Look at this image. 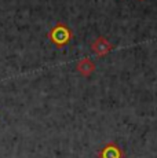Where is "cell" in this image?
<instances>
[{
  "label": "cell",
  "mask_w": 157,
  "mask_h": 158,
  "mask_svg": "<svg viewBox=\"0 0 157 158\" xmlns=\"http://www.w3.org/2000/svg\"><path fill=\"white\" fill-rule=\"evenodd\" d=\"M72 36H73L72 35V30L69 29L66 25H63V23L57 25L50 33L51 41H53L57 47H63L65 44H68L69 41H70Z\"/></svg>",
  "instance_id": "1"
},
{
  "label": "cell",
  "mask_w": 157,
  "mask_h": 158,
  "mask_svg": "<svg viewBox=\"0 0 157 158\" xmlns=\"http://www.w3.org/2000/svg\"><path fill=\"white\" fill-rule=\"evenodd\" d=\"M113 48H114V45L112 44L106 37H104V36L96 37L95 40L92 41V44H91V50L94 51V54L96 56H99V58L106 56L108 54L113 50Z\"/></svg>",
  "instance_id": "2"
},
{
  "label": "cell",
  "mask_w": 157,
  "mask_h": 158,
  "mask_svg": "<svg viewBox=\"0 0 157 158\" xmlns=\"http://www.w3.org/2000/svg\"><path fill=\"white\" fill-rule=\"evenodd\" d=\"M124 151L117 143L109 142L98 151V158H124Z\"/></svg>",
  "instance_id": "3"
},
{
  "label": "cell",
  "mask_w": 157,
  "mask_h": 158,
  "mask_svg": "<svg viewBox=\"0 0 157 158\" xmlns=\"http://www.w3.org/2000/svg\"><path fill=\"white\" fill-rule=\"evenodd\" d=\"M76 70L81 76H84V77H88V76H91L95 72V63L90 58H83V59H80L77 62Z\"/></svg>",
  "instance_id": "4"
},
{
  "label": "cell",
  "mask_w": 157,
  "mask_h": 158,
  "mask_svg": "<svg viewBox=\"0 0 157 158\" xmlns=\"http://www.w3.org/2000/svg\"><path fill=\"white\" fill-rule=\"evenodd\" d=\"M141 2H142V0H141Z\"/></svg>",
  "instance_id": "5"
}]
</instances>
